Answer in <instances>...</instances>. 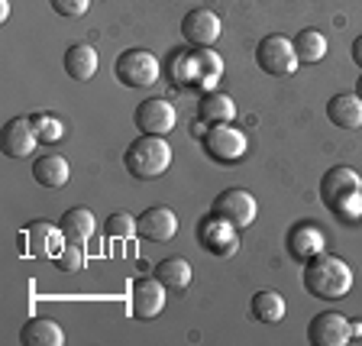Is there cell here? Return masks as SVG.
<instances>
[{
    "label": "cell",
    "instance_id": "12",
    "mask_svg": "<svg viewBox=\"0 0 362 346\" xmlns=\"http://www.w3.org/2000/svg\"><path fill=\"white\" fill-rule=\"evenodd\" d=\"M220 33H223L220 16L214 13V10H207V7L188 10L185 20H181V36L188 39L194 49H211V45L220 39Z\"/></svg>",
    "mask_w": 362,
    "mask_h": 346
},
{
    "label": "cell",
    "instance_id": "14",
    "mask_svg": "<svg viewBox=\"0 0 362 346\" xmlns=\"http://www.w3.org/2000/svg\"><path fill=\"white\" fill-rule=\"evenodd\" d=\"M133 120H136V129H143V133L165 136V133H172L175 129L178 113H175V107L168 104L165 98H149V100H143V104L136 107Z\"/></svg>",
    "mask_w": 362,
    "mask_h": 346
},
{
    "label": "cell",
    "instance_id": "33",
    "mask_svg": "<svg viewBox=\"0 0 362 346\" xmlns=\"http://www.w3.org/2000/svg\"><path fill=\"white\" fill-rule=\"evenodd\" d=\"M356 94H359V98H362V75L356 78Z\"/></svg>",
    "mask_w": 362,
    "mask_h": 346
},
{
    "label": "cell",
    "instance_id": "3",
    "mask_svg": "<svg viewBox=\"0 0 362 346\" xmlns=\"http://www.w3.org/2000/svg\"><path fill=\"white\" fill-rule=\"evenodd\" d=\"M123 166L136 181H152L158 175H165L172 166V146L165 143V136H149L143 133L139 139H133L123 156Z\"/></svg>",
    "mask_w": 362,
    "mask_h": 346
},
{
    "label": "cell",
    "instance_id": "5",
    "mask_svg": "<svg viewBox=\"0 0 362 346\" xmlns=\"http://www.w3.org/2000/svg\"><path fill=\"white\" fill-rule=\"evenodd\" d=\"M65 233L62 226L49 224V220H33L30 226H23L20 236H16V246H20L23 256L33 259H55L65 249Z\"/></svg>",
    "mask_w": 362,
    "mask_h": 346
},
{
    "label": "cell",
    "instance_id": "27",
    "mask_svg": "<svg viewBox=\"0 0 362 346\" xmlns=\"http://www.w3.org/2000/svg\"><path fill=\"white\" fill-rule=\"evenodd\" d=\"M33 123H36L39 143H55V139H62V133H65L62 120H55L52 113H36V117H33Z\"/></svg>",
    "mask_w": 362,
    "mask_h": 346
},
{
    "label": "cell",
    "instance_id": "8",
    "mask_svg": "<svg viewBox=\"0 0 362 346\" xmlns=\"http://www.w3.org/2000/svg\"><path fill=\"white\" fill-rule=\"evenodd\" d=\"M197 243H201L204 253H211L217 259H230L240 249V230L230 220H223L220 214L211 211L197 224Z\"/></svg>",
    "mask_w": 362,
    "mask_h": 346
},
{
    "label": "cell",
    "instance_id": "16",
    "mask_svg": "<svg viewBox=\"0 0 362 346\" xmlns=\"http://www.w3.org/2000/svg\"><path fill=\"white\" fill-rule=\"evenodd\" d=\"M39 136H36V123L33 117H10L4 123V136H0V146H4V156L10 158H30L36 149Z\"/></svg>",
    "mask_w": 362,
    "mask_h": 346
},
{
    "label": "cell",
    "instance_id": "28",
    "mask_svg": "<svg viewBox=\"0 0 362 346\" xmlns=\"http://www.w3.org/2000/svg\"><path fill=\"white\" fill-rule=\"evenodd\" d=\"M104 233L107 236H113V240H127V236H133L136 233V220L129 217V214H110L107 217V224H104Z\"/></svg>",
    "mask_w": 362,
    "mask_h": 346
},
{
    "label": "cell",
    "instance_id": "29",
    "mask_svg": "<svg viewBox=\"0 0 362 346\" xmlns=\"http://www.w3.org/2000/svg\"><path fill=\"white\" fill-rule=\"evenodd\" d=\"M52 263H55V269H62V272H81L84 269V253H81L78 243H65V249H62Z\"/></svg>",
    "mask_w": 362,
    "mask_h": 346
},
{
    "label": "cell",
    "instance_id": "4",
    "mask_svg": "<svg viewBox=\"0 0 362 346\" xmlns=\"http://www.w3.org/2000/svg\"><path fill=\"white\" fill-rule=\"evenodd\" d=\"M113 75L123 88H152L162 78V65L149 49H127L113 62Z\"/></svg>",
    "mask_w": 362,
    "mask_h": 346
},
{
    "label": "cell",
    "instance_id": "21",
    "mask_svg": "<svg viewBox=\"0 0 362 346\" xmlns=\"http://www.w3.org/2000/svg\"><path fill=\"white\" fill-rule=\"evenodd\" d=\"M197 117L207 127H217V123H233L236 117V104L230 94H220V91H204L201 104H197Z\"/></svg>",
    "mask_w": 362,
    "mask_h": 346
},
{
    "label": "cell",
    "instance_id": "22",
    "mask_svg": "<svg viewBox=\"0 0 362 346\" xmlns=\"http://www.w3.org/2000/svg\"><path fill=\"white\" fill-rule=\"evenodd\" d=\"M20 343L23 346H62L65 343V333L49 317H30L20 330Z\"/></svg>",
    "mask_w": 362,
    "mask_h": 346
},
{
    "label": "cell",
    "instance_id": "20",
    "mask_svg": "<svg viewBox=\"0 0 362 346\" xmlns=\"http://www.w3.org/2000/svg\"><path fill=\"white\" fill-rule=\"evenodd\" d=\"M98 52H94V45L88 42H75L68 45L65 52V75L75 78V81H90V78L98 75Z\"/></svg>",
    "mask_w": 362,
    "mask_h": 346
},
{
    "label": "cell",
    "instance_id": "7",
    "mask_svg": "<svg viewBox=\"0 0 362 346\" xmlns=\"http://www.w3.org/2000/svg\"><path fill=\"white\" fill-rule=\"evenodd\" d=\"M246 149H249L246 133L240 127H233V123H217V127L204 133V152L220 166H236L246 156Z\"/></svg>",
    "mask_w": 362,
    "mask_h": 346
},
{
    "label": "cell",
    "instance_id": "6",
    "mask_svg": "<svg viewBox=\"0 0 362 346\" xmlns=\"http://www.w3.org/2000/svg\"><path fill=\"white\" fill-rule=\"evenodd\" d=\"M256 62L265 75H272V78H291L298 71V65H301V59L294 52V42L288 36H279V33L265 36L256 45Z\"/></svg>",
    "mask_w": 362,
    "mask_h": 346
},
{
    "label": "cell",
    "instance_id": "31",
    "mask_svg": "<svg viewBox=\"0 0 362 346\" xmlns=\"http://www.w3.org/2000/svg\"><path fill=\"white\" fill-rule=\"evenodd\" d=\"M353 62L362 68V36H356V42H353Z\"/></svg>",
    "mask_w": 362,
    "mask_h": 346
},
{
    "label": "cell",
    "instance_id": "19",
    "mask_svg": "<svg viewBox=\"0 0 362 346\" xmlns=\"http://www.w3.org/2000/svg\"><path fill=\"white\" fill-rule=\"evenodd\" d=\"M68 158L59 156V152H45V156H36L33 158V178L42 185V188H62L68 185Z\"/></svg>",
    "mask_w": 362,
    "mask_h": 346
},
{
    "label": "cell",
    "instance_id": "32",
    "mask_svg": "<svg viewBox=\"0 0 362 346\" xmlns=\"http://www.w3.org/2000/svg\"><path fill=\"white\" fill-rule=\"evenodd\" d=\"M10 16V0H0V23H7Z\"/></svg>",
    "mask_w": 362,
    "mask_h": 346
},
{
    "label": "cell",
    "instance_id": "1",
    "mask_svg": "<svg viewBox=\"0 0 362 346\" xmlns=\"http://www.w3.org/2000/svg\"><path fill=\"white\" fill-rule=\"evenodd\" d=\"M304 288L320 301H339L353 288V269L346 265V259L320 253L304 263Z\"/></svg>",
    "mask_w": 362,
    "mask_h": 346
},
{
    "label": "cell",
    "instance_id": "13",
    "mask_svg": "<svg viewBox=\"0 0 362 346\" xmlns=\"http://www.w3.org/2000/svg\"><path fill=\"white\" fill-rule=\"evenodd\" d=\"M308 340L314 346H343L353 340V324L339 311H320L308 324Z\"/></svg>",
    "mask_w": 362,
    "mask_h": 346
},
{
    "label": "cell",
    "instance_id": "10",
    "mask_svg": "<svg viewBox=\"0 0 362 346\" xmlns=\"http://www.w3.org/2000/svg\"><path fill=\"white\" fill-rule=\"evenodd\" d=\"M214 214H220L223 220H230L236 230H246V226L256 220L259 204L246 188H226L214 197Z\"/></svg>",
    "mask_w": 362,
    "mask_h": 346
},
{
    "label": "cell",
    "instance_id": "26",
    "mask_svg": "<svg viewBox=\"0 0 362 346\" xmlns=\"http://www.w3.org/2000/svg\"><path fill=\"white\" fill-rule=\"evenodd\" d=\"M291 42H294V52H298L301 65H314V62L327 59V36L320 30H301Z\"/></svg>",
    "mask_w": 362,
    "mask_h": 346
},
{
    "label": "cell",
    "instance_id": "30",
    "mask_svg": "<svg viewBox=\"0 0 362 346\" xmlns=\"http://www.w3.org/2000/svg\"><path fill=\"white\" fill-rule=\"evenodd\" d=\"M52 10L59 16H68V20H75V16H84L90 7V0H49Z\"/></svg>",
    "mask_w": 362,
    "mask_h": 346
},
{
    "label": "cell",
    "instance_id": "23",
    "mask_svg": "<svg viewBox=\"0 0 362 346\" xmlns=\"http://www.w3.org/2000/svg\"><path fill=\"white\" fill-rule=\"evenodd\" d=\"M59 226L68 243H78V246H81V243H88L90 236H94L98 220H94V214H90L88 207H68V211L62 214Z\"/></svg>",
    "mask_w": 362,
    "mask_h": 346
},
{
    "label": "cell",
    "instance_id": "18",
    "mask_svg": "<svg viewBox=\"0 0 362 346\" xmlns=\"http://www.w3.org/2000/svg\"><path fill=\"white\" fill-rule=\"evenodd\" d=\"M327 117L339 129H359L362 127V98L359 94H333L327 104Z\"/></svg>",
    "mask_w": 362,
    "mask_h": 346
},
{
    "label": "cell",
    "instance_id": "9",
    "mask_svg": "<svg viewBox=\"0 0 362 346\" xmlns=\"http://www.w3.org/2000/svg\"><path fill=\"white\" fill-rule=\"evenodd\" d=\"M223 75V62L211 49H197V52L178 59V78L181 84H194V88L211 91Z\"/></svg>",
    "mask_w": 362,
    "mask_h": 346
},
{
    "label": "cell",
    "instance_id": "17",
    "mask_svg": "<svg viewBox=\"0 0 362 346\" xmlns=\"http://www.w3.org/2000/svg\"><path fill=\"white\" fill-rule=\"evenodd\" d=\"M136 233L149 243H168L178 233V217H175V211L165 207V204L146 207V211L136 217Z\"/></svg>",
    "mask_w": 362,
    "mask_h": 346
},
{
    "label": "cell",
    "instance_id": "2",
    "mask_svg": "<svg viewBox=\"0 0 362 346\" xmlns=\"http://www.w3.org/2000/svg\"><path fill=\"white\" fill-rule=\"evenodd\" d=\"M320 201L327 211L343 220H359L362 214V178L349 166H333L320 178Z\"/></svg>",
    "mask_w": 362,
    "mask_h": 346
},
{
    "label": "cell",
    "instance_id": "24",
    "mask_svg": "<svg viewBox=\"0 0 362 346\" xmlns=\"http://www.w3.org/2000/svg\"><path fill=\"white\" fill-rule=\"evenodd\" d=\"M156 279L168 288V292H185L191 285V265L188 259L181 256H168L156 265Z\"/></svg>",
    "mask_w": 362,
    "mask_h": 346
},
{
    "label": "cell",
    "instance_id": "11",
    "mask_svg": "<svg viewBox=\"0 0 362 346\" xmlns=\"http://www.w3.org/2000/svg\"><path fill=\"white\" fill-rule=\"evenodd\" d=\"M165 292L168 288L152 275V279H136L129 288V314L136 321H156L165 311Z\"/></svg>",
    "mask_w": 362,
    "mask_h": 346
},
{
    "label": "cell",
    "instance_id": "15",
    "mask_svg": "<svg viewBox=\"0 0 362 346\" xmlns=\"http://www.w3.org/2000/svg\"><path fill=\"white\" fill-rule=\"evenodd\" d=\"M324 226L314 224V220H301V224H294L285 236V246H288V256L298 259V263H308V259L320 256L324 253Z\"/></svg>",
    "mask_w": 362,
    "mask_h": 346
},
{
    "label": "cell",
    "instance_id": "25",
    "mask_svg": "<svg viewBox=\"0 0 362 346\" xmlns=\"http://www.w3.org/2000/svg\"><path fill=\"white\" fill-rule=\"evenodd\" d=\"M249 311H252V317H256V321H262V324H279L281 317H285L288 304H285V298H281L279 292H269V288H265V292L252 294Z\"/></svg>",
    "mask_w": 362,
    "mask_h": 346
}]
</instances>
